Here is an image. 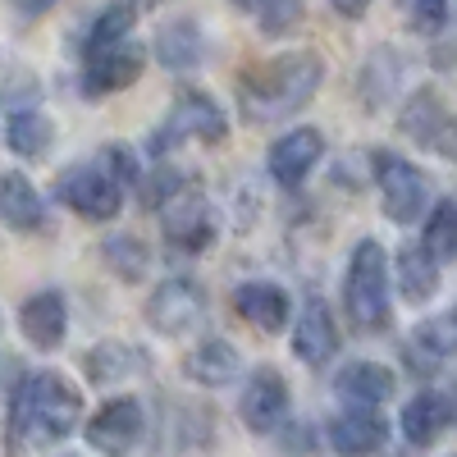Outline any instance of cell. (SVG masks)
Instances as JSON below:
<instances>
[{
    "mask_svg": "<svg viewBox=\"0 0 457 457\" xmlns=\"http://www.w3.org/2000/svg\"><path fill=\"white\" fill-rule=\"evenodd\" d=\"M142 430H146V407H142V398H129V394L105 398V403L87 416V426H83L87 444H92L96 453H105V457H129V453L137 448Z\"/></svg>",
    "mask_w": 457,
    "mask_h": 457,
    "instance_id": "cell-7",
    "label": "cell"
},
{
    "mask_svg": "<svg viewBox=\"0 0 457 457\" xmlns=\"http://www.w3.org/2000/svg\"><path fill=\"white\" fill-rule=\"evenodd\" d=\"M133 23H137V5H133V0H110V5L92 19L87 37H83V60L87 55H101L110 46H120V42H129Z\"/></svg>",
    "mask_w": 457,
    "mask_h": 457,
    "instance_id": "cell-27",
    "label": "cell"
},
{
    "mask_svg": "<svg viewBox=\"0 0 457 457\" xmlns=\"http://www.w3.org/2000/svg\"><path fill=\"white\" fill-rule=\"evenodd\" d=\"M55 5V0H14V10L23 14V19H37V14H46Z\"/></svg>",
    "mask_w": 457,
    "mask_h": 457,
    "instance_id": "cell-34",
    "label": "cell"
},
{
    "mask_svg": "<svg viewBox=\"0 0 457 457\" xmlns=\"http://www.w3.org/2000/svg\"><path fill=\"white\" fill-rule=\"evenodd\" d=\"M183 375L202 389H224L243 375V357L228 338H202L197 348L183 357Z\"/></svg>",
    "mask_w": 457,
    "mask_h": 457,
    "instance_id": "cell-21",
    "label": "cell"
},
{
    "mask_svg": "<svg viewBox=\"0 0 457 457\" xmlns=\"http://www.w3.org/2000/svg\"><path fill=\"white\" fill-rule=\"evenodd\" d=\"M206 55V42H202V28L193 19H174L156 32V60L174 73H193Z\"/></svg>",
    "mask_w": 457,
    "mask_h": 457,
    "instance_id": "cell-25",
    "label": "cell"
},
{
    "mask_svg": "<svg viewBox=\"0 0 457 457\" xmlns=\"http://www.w3.org/2000/svg\"><path fill=\"white\" fill-rule=\"evenodd\" d=\"M398 5H403V0H398Z\"/></svg>",
    "mask_w": 457,
    "mask_h": 457,
    "instance_id": "cell-36",
    "label": "cell"
},
{
    "mask_svg": "<svg viewBox=\"0 0 457 457\" xmlns=\"http://www.w3.org/2000/svg\"><path fill=\"white\" fill-rule=\"evenodd\" d=\"M453 457H457V453H453Z\"/></svg>",
    "mask_w": 457,
    "mask_h": 457,
    "instance_id": "cell-37",
    "label": "cell"
},
{
    "mask_svg": "<svg viewBox=\"0 0 457 457\" xmlns=\"http://www.w3.org/2000/svg\"><path fill=\"white\" fill-rule=\"evenodd\" d=\"M161 224H165V243L183 256H197L215 243V211L197 187H183V193L161 211Z\"/></svg>",
    "mask_w": 457,
    "mask_h": 457,
    "instance_id": "cell-10",
    "label": "cell"
},
{
    "mask_svg": "<svg viewBox=\"0 0 457 457\" xmlns=\"http://www.w3.org/2000/svg\"><path fill=\"white\" fill-rule=\"evenodd\" d=\"M293 353L307 366H329L338 357V325H334V312L320 297L302 302L297 325H293Z\"/></svg>",
    "mask_w": 457,
    "mask_h": 457,
    "instance_id": "cell-15",
    "label": "cell"
},
{
    "mask_svg": "<svg viewBox=\"0 0 457 457\" xmlns=\"http://www.w3.org/2000/svg\"><path fill=\"white\" fill-rule=\"evenodd\" d=\"M101 256H105V270H110L114 279H124V284H137V279L146 275V265H151L146 243H142V238H133V234L110 238V243L101 247Z\"/></svg>",
    "mask_w": 457,
    "mask_h": 457,
    "instance_id": "cell-28",
    "label": "cell"
},
{
    "mask_svg": "<svg viewBox=\"0 0 457 457\" xmlns=\"http://www.w3.org/2000/svg\"><path fill=\"white\" fill-rule=\"evenodd\" d=\"M325 83V60L312 51H288L243 73L238 105L252 124H275L284 114H297Z\"/></svg>",
    "mask_w": 457,
    "mask_h": 457,
    "instance_id": "cell-1",
    "label": "cell"
},
{
    "mask_svg": "<svg viewBox=\"0 0 457 457\" xmlns=\"http://www.w3.org/2000/svg\"><path fill=\"white\" fill-rule=\"evenodd\" d=\"M19 325H23V338L32 343V348L55 353L64 343V329H69V302H64V293L60 288L32 293L19 307Z\"/></svg>",
    "mask_w": 457,
    "mask_h": 457,
    "instance_id": "cell-17",
    "label": "cell"
},
{
    "mask_svg": "<svg viewBox=\"0 0 457 457\" xmlns=\"http://www.w3.org/2000/svg\"><path fill=\"white\" fill-rule=\"evenodd\" d=\"M302 19V0H265L261 5V23L265 32H288Z\"/></svg>",
    "mask_w": 457,
    "mask_h": 457,
    "instance_id": "cell-32",
    "label": "cell"
},
{
    "mask_svg": "<svg viewBox=\"0 0 457 457\" xmlns=\"http://www.w3.org/2000/svg\"><path fill=\"white\" fill-rule=\"evenodd\" d=\"M421 243L435 252V261H457V197L435 202L421 228Z\"/></svg>",
    "mask_w": 457,
    "mask_h": 457,
    "instance_id": "cell-29",
    "label": "cell"
},
{
    "mask_svg": "<svg viewBox=\"0 0 457 457\" xmlns=\"http://www.w3.org/2000/svg\"><path fill=\"white\" fill-rule=\"evenodd\" d=\"M228 137V120H224V110L206 96V92H179L174 110L165 114V124L156 129V137H151V156L165 161L170 151L187 146V142H197V146H220Z\"/></svg>",
    "mask_w": 457,
    "mask_h": 457,
    "instance_id": "cell-5",
    "label": "cell"
},
{
    "mask_svg": "<svg viewBox=\"0 0 457 457\" xmlns=\"http://www.w3.org/2000/svg\"><path fill=\"white\" fill-rule=\"evenodd\" d=\"M142 183V161L133 156V146L124 142H110L96 151V161H83V165H73L60 174L55 183V197L73 211V215H83L92 224H105L120 215L124 206V187Z\"/></svg>",
    "mask_w": 457,
    "mask_h": 457,
    "instance_id": "cell-3",
    "label": "cell"
},
{
    "mask_svg": "<svg viewBox=\"0 0 457 457\" xmlns=\"http://www.w3.org/2000/svg\"><path fill=\"white\" fill-rule=\"evenodd\" d=\"M370 170L379 187V206L394 224H416L430 215V179L398 151H370Z\"/></svg>",
    "mask_w": 457,
    "mask_h": 457,
    "instance_id": "cell-6",
    "label": "cell"
},
{
    "mask_svg": "<svg viewBox=\"0 0 457 457\" xmlns=\"http://www.w3.org/2000/svg\"><path fill=\"white\" fill-rule=\"evenodd\" d=\"M389 270L394 261L375 238H361L348 256V275H343V307H348V320L361 334L385 329L394 316V297H389Z\"/></svg>",
    "mask_w": 457,
    "mask_h": 457,
    "instance_id": "cell-4",
    "label": "cell"
},
{
    "mask_svg": "<svg viewBox=\"0 0 457 457\" xmlns=\"http://www.w3.org/2000/svg\"><path fill=\"white\" fill-rule=\"evenodd\" d=\"M439 265H444V261H435V252H430L426 243L398 247L394 275H398V293L411 302V307H421V302H430V297L439 293Z\"/></svg>",
    "mask_w": 457,
    "mask_h": 457,
    "instance_id": "cell-22",
    "label": "cell"
},
{
    "mask_svg": "<svg viewBox=\"0 0 457 457\" xmlns=\"http://www.w3.org/2000/svg\"><path fill=\"white\" fill-rule=\"evenodd\" d=\"M444 357H457V307H448L444 316L426 320L421 329L411 334V343H407L411 375H430Z\"/></svg>",
    "mask_w": 457,
    "mask_h": 457,
    "instance_id": "cell-23",
    "label": "cell"
},
{
    "mask_svg": "<svg viewBox=\"0 0 457 457\" xmlns=\"http://www.w3.org/2000/svg\"><path fill=\"white\" fill-rule=\"evenodd\" d=\"M288 385H284V375L275 366H256L252 379H247V389H243V403H238V416H243V426L252 435H275L284 421H288Z\"/></svg>",
    "mask_w": 457,
    "mask_h": 457,
    "instance_id": "cell-11",
    "label": "cell"
},
{
    "mask_svg": "<svg viewBox=\"0 0 457 457\" xmlns=\"http://www.w3.org/2000/svg\"><path fill=\"white\" fill-rule=\"evenodd\" d=\"M146 366V357L137 353V348H129V343H120V338H105V343H96V348L83 357V370H87V379L92 385H120V379H129V375H137Z\"/></svg>",
    "mask_w": 457,
    "mask_h": 457,
    "instance_id": "cell-26",
    "label": "cell"
},
{
    "mask_svg": "<svg viewBox=\"0 0 457 457\" xmlns=\"http://www.w3.org/2000/svg\"><path fill=\"white\" fill-rule=\"evenodd\" d=\"M183 187H187V174H183V170H174V165H156V170L142 179L137 197H142L146 211H165V206L183 193Z\"/></svg>",
    "mask_w": 457,
    "mask_h": 457,
    "instance_id": "cell-30",
    "label": "cell"
},
{
    "mask_svg": "<svg viewBox=\"0 0 457 457\" xmlns=\"http://www.w3.org/2000/svg\"><path fill=\"white\" fill-rule=\"evenodd\" d=\"M234 5H243V10H261L265 0H234Z\"/></svg>",
    "mask_w": 457,
    "mask_h": 457,
    "instance_id": "cell-35",
    "label": "cell"
},
{
    "mask_svg": "<svg viewBox=\"0 0 457 457\" xmlns=\"http://www.w3.org/2000/svg\"><path fill=\"white\" fill-rule=\"evenodd\" d=\"M0 215H5V224L14 234H37L46 224L42 197H37V187L19 170H5V179H0Z\"/></svg>",
    "mask_w": 457,
    "mask_h": 457,
    "instance_id": "cell-24",
    "label": "cell"
},
{
    "mask_svg": "<svg viewBox=\"0 0 457 457\" xmlns=\"http://www.w3.org/2000/svg\"><path fill=\"white\" fill-rule=\"evenodd\" d=\"M83 394L60 370H28L10 389V435L19 444H64L79 426Z\"/></svg>",
    "mask_w": 457,
    "mask_h": 457,
    "instance_id": "cell-2",
    "label": "cell"
},
{
    "mask_svg": "<svg viewBox=\"0 0 457 457\" xmlns=\"http://www.w3.org/2000/svg\"><path fill=\"white\" fill-rule=\"evenodd\" d=\"M329 5L343 14V19H361L366 14V5H370V0H329Z\"/></svg>",
    "mask_w": 457,
    "mask_h": 457,
    "instance_id": "cell-33",
    "label": "cell"
},
{
    "mask_svg": "<svg viewBox=\"0 0 457 457\" xmlns=\"http://www.w3.org/2000/svg\"><path fill=\"white\" fill-rule=\"evenodd\" d=\"M142 64H146V51L133 42H120L101 55H87L83 60V92L87 96H105V92H124L129 83L142 79Z\"/></svg>",
    "mask_w": 457,
    "mask_h": 457,
    "instance_id": "cell-13",
    "label": "cell"
},
{
    "mask_svg": "<svg viewBox=\"0 0 457 457\" xmlns=\"http://www.w3.org/2000/svg\"><path fill=\"white\" fill-rule=\"evenodd\" d=\"M288 293L279 288V284H270V279H252V284H238L234 288V312L252 325V329H261V334H284V325H288Z\"/></svg>",
    "mask_w": 457,
    "mask_h": 457,
    "instance_id": "cell-18",
    "label": "cell"
},
{
    "mask_svg": "<svg viewBox=\"0 0 457 457\" xmlns=\"http://www.w3.org/2000/svg\"><path fill=\"white\" fill-rule=\"evenodd\" d=\"M329 448L338 457H375L379 448L389 444V426H385V416H379L375 407H348V411H338L329 430H325Z\"/></svg>",
    "mask_w": 457,
    "mask_h": 457,
    "instance_id": "cell-14",
    "label": "cell"
},
{
    "mask_svg": "<svg viewBox=\"0 0 457 457\" xmlns=\"http://www.w3.org/2000/svg\"><path fill=\"white\" fill-rule=\"evenodd\" d=\"M403 10L416 32H439L448 23V0H403Z\"/></svg>",
    "mask_w": 457,
    "mask_h": 457,
    "instance_id": "cell-31",
    "label": "cell"
},
{
    "mask_svg": "<svg viewBox=\"0 0 457 457\" xmlns=\"http://www.w3.org/2000/svg\"><path fill=\"white\" fill-rule=\"evenodd\" d=\"M398 124L411 142H421L430 151H444V156H457V114L444 105L439 92H430V87L411 92L398 110Z\"/></svg>",
    "mask_w": 457,
    "mask_h": 457,
    "instance_id": "cell-9",
    "label": "cell"
},
{
    "mask_svg": "<svg viewBox=\"0 0 457 457\" xmlns=\"http://www.w3.org/2000/svg\"><path fill=\"white\" fill-rule=\"evenodd\" d=\"M202 320H206V293H202L197 279L174 275V279L156 284V293L146 297V325L156 329V334L179 338L187 329H197Z\"/></svg>",
    "mask_w": 457,
    "mask_h": 457,
    "instance_id": "cell-8",
    "label": "cell"
},
{
    "mask_svg": "<svg viewBox=\"0 0 457 457\" xmlns=\"http://www.w3.org/2000/svg\"><path fill=\"white\" fill-rule=\"evenodd\" d=\"M453 416H457V407H453L448 394H439V389H421V394H416V398L403 407L398 430H403L407 444L426 448V444H435V439L453 426Z\"/></svg>",
    "mask_w": 457,
    "mask_h": 457,
    "instance_id": "cell-20",
    "label": "cell"
},
{
    "mask_svg": "<svg viewBox=\"0 0 457 457\" xmlns=\"http://www.w3.org/2000/svg\"><path fill=\"white\" fill-rule=\"evenodd\" d=\"M320 156H325L320 129H288V133L270 146L265 170H270V179H275L279 187H302V183H307V174L320 165Z\"/></svg>",
    "mask_w": 457,
    "mask_h": 457,
    "instance_id": "cell-12",
    "label": "cell"
},
{
    "mask_svg": "<svg viewBox=\"0 0 457 457\" xmlns=\"http://www.w3.org/2000/svg\"><path fill=\"white\" fill-rule=\"evenodd\" d=\"M51 142H55V124H51V114L37 105L32 96L28 101H10V110H5V146L14 151V156H23V161H42L46 151H51Z\"/></svg>",
    "mask_w": 457,
    "mask_h": 457,
    "instance_id": "cell-16",
    "label": "cell"
},
{
    "mask_svg": "<svg viewBox=\"0 0 457 457\" xmlns=\"http://www.w3.org/2000/svg\"><path fill=\"white\" fill-rule=\"evenodd\" d=\"M394 389H398L394 370L379 361H353L334 375V394L343 407H379L394 398Z\"/></svg>",
    "mask_w": 457,
    "mask_h": 457,
    "instance_id": "cell-19",
    "label": "cell"
}]
</instances>
